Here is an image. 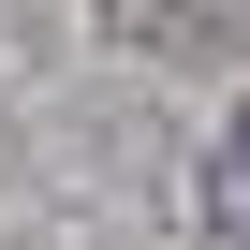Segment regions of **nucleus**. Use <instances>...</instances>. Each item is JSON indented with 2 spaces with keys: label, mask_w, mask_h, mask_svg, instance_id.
Returning <instances> with one entry per match:
<instances>
[{
  "label": "nucleus",
  "mask_w": 250,
  "mask_h": 250,
  "mask_svg": "<svg viewBox=\"0 0 250 250\" xmlns=\"http://www.w3.org/2000/svg\"><path fill=\"white\" fill-rule=\"evenodd\" d=\"M221 235H250V118H235V147H221Z\"/></svg>",
  "instance_id": "nucleus-1"
}]
</instances>
